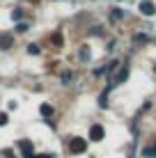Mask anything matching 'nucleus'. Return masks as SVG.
Here are the masks:
<instances>
[{"label": "nucleus", "instance_id": "1", "mask_svg": "<svg viewBox=\"0 0 156 158\" xmlns=\"http://www.w3.org/2000/svg\"><path fill=\"white\" fill-rule=\"evenodd\" d=\"M85 149H87V142H85L83 138H71L69 140V151H71V154H83Z\"/></svg>", "mask_w": 156, "mask_h": 158}, {"label": "nucleus", "instance_id": "12", "mask_svg": "<svg viewBox=\"0 0 156 158\" xmlns=\"http://www.w3.org/2000/svg\"><path fill=\"white\" fill-rule=\"evenodd\" d=\"M142 156H147V158H156V154H154V147H147V149H142Z\"/></svg>", "mask_w": 156, "mask_h": 158}, {"label": "nucleus", "instance_id": "7", "mask_svg": "<svg viewBox=\"0 0 156 158\" xmlns=\"http://www.w3.org/2000/svg\"><path fill=\"white\" fill-rule=\"evenodd\" d=\"M110 19H112V21H122V19H124V12H122V9H112V12H110Z\"/></svg>", "mask_w": 156, "mask_h": 158}, {"label": "nucleus", "instance_id": "8", "mask_svg": "<svg viewBox=\"0 0 156 158\" xmlns=\"http://www.w3.org/2000/svg\"><path fill=\"white\" fill-rule=\"evenodd\" d=\"M60 78H62V83H64V85H69V83L74 80V73H71V71H62Z\"/></svg>", "mask_w": 156, "mask_h": 158}, {"label": "nucleus", "instance_id": "16", "mask_svg": "<svg viewBox=\"0 0 156 158\" xmlns=\"http://www.w3.org/2000/svg\"><path fill=\"white\" fill-rule=\"evenodd\" d=\"M80 57H83V60L90 57V51H87V48H83V51H80Z\"/></svg>", "mask_w": 156, "mask_h": 158}, {"label": "nucleus", "instance_id": "2", "mask_svg": "<svg viewBox=\"0 0 156 158\" xmlns=\"http://www.w3.org/2000/svg\"><path fill=\"white\" fill-rule=\"evenodd\" d=\"M19 149H21V154H23V158H32L35 156V144H32L30 140H21Z\"/></svg>", "mask_w": 156, "mask_h": 158}, {"label": "nucleus", "instance_id": "15", "mask_svg": "<svg viewBox=\"0 0 156 158\" xmlns=\"http://www.w3.org/2000/svg\"><path fill=\"white\" fill-rule=\"evenodd\" d=\"M7 122H9V119H7V115H5V112H0V126H5Z\"/></svg>", "mask_w": 156, "mask_h": 158}, {"label": "nucleus", "instance_id": "18", "mask_svg": "<svg viewBox=\"0 0 156 158\" xmlns=\"http://www.w3.org/2000/svg\"><path fill=\"white\" fill-rule=\"evenodd\" d=\"M37 158H53L51 154H41V156H37Z\"/></svg>", "mask_w": 156, "mask_h": 158}, {"label": "nucleus", "instance_id": "13", "mask_svg": "<svg viewBox=\"0 0 156 158\" xmlns=\"http://www.w3.org/2000/svg\"><path fill=\"white\" fill-rule=\"evenodd\" d=\"M53 41H55V46H62V35H60V32L53 35Z\"/></svg>", "mask_w": 156, "mask_h": 158}, {"label": "nucleus", "instance_id": "5", "mask_svg": "<svg viewBox=\"0 0 156 158\" xmlns=\"http://www.w3.org/2000/svg\"><path fill=\"white\" fill-rule=\"evenodd\" d=\"M14 44V37L7 35V32H0V51H9Z\"/></svg>", "mask_w": 156, "mask_h": 158}, {"label": "nucleus", "instance_id": "17", "mask_svg": "<svg viewBox=\"0 0 156 158\" xmlns=\"http://www.w3.org/2000/svg\"><path fill=\"white\" fill-rule=\"evenodd\" d=\"M136 41H138V44H140V41H147V37H145V35H136Z\"/></svg>", "mask_w": 156, "mask_h": 158}, {"label": "nucleus", "instance_id": "14", "mask_svg": "<svg viewBox=\"0 0 156 158\" xmlns=\"http://www.w3.org/2000/svg\"><path fill=\"white\" fill-rule=\"evenodd\" d=\"M28 28H30V25H28V23H23V21H21V23H19V25H16V30H19V32H25V30H28Z\"/></svg>", "mask_w": 156, "mask_h": 158}, {"label": "nucleus", "instance_id": "4", "mask_svg": "<svg viewBox=\"0 0 156 158\" xmlns=\"http://www.w3.org/2000/svg\"><path fill=\"white\" fill-rule=\"evenodd\" d=\"M103 135H106V131L101 124H94L92 128H90V140H94V142H101L103 140Z\"/></svg>", "mask_w": 156, "mask_h": 158}, {"label": "nucleus", "instance_id": "6", "mask_svg": "<svg viewBox=\"0 0 156 158\" xmlns=\"http://www.w3.org/2000/svg\"><path fill=\"white\" fill-rule=\"evenodd\" d=\"M39 112H41V117H46V119H51V117H53V106H48V103H41V108H39Z\"/></svg>", "mask_w": 156, "mask_h": 158}, {"label": "nucleus", "instance_id": "3", "mask_svg": "<svg viewBox=\"0 0 156 158\" xmlns=\"http://www.w3.org/2000/svg\"><path fill=\"white\" fill-rule=\"evenodd\" d=\"M138 9H140L142 16H154V14H156V7H154L152 0H142V2L138 5Z\"/></svg>", "mask_w": 156, "mask_h": 158}, {"label": "nucleus", "instance_id": "10", "mask_svg": "<svg viewBox=\"0 0 156 158\" xmlns=\"http://www.w3.org/2000/svg\"><path fill=\"white\" fill-rule=\"evenodd\" d=\"M21 19H23V12H21V9H14V12H12V21L21 23Z\"/></svg>", "mask_w": 156, "mask_h": 158}, {"label": "nucleus", "instance_id": "11", "mask_svg": "<svg viewBox=\"0 0 156 158\" xmlns=\"http://www.w3.org/2000/svg\"><path fill=\"white\" fill-rule=\"evenodd\" d=\"M28 53L30 55H39V46L37 44H28Z\"/></svg>", "mask_w": 156, "mask_h": 158}, {"label": "nucleus", "instance_id": "9", "mask_svg": "<svg viewBox=\"0 0 156 158\" xmlns=\"http://www.w3.org/2000/svg\"><path fill=\"white\" fill-rule=\"evenodd\" d=\"M106 106H108V92H103L99 96V108H106Z\"/></svg>", "mask_w": 156, "mask_h": 158}]
</instances>
